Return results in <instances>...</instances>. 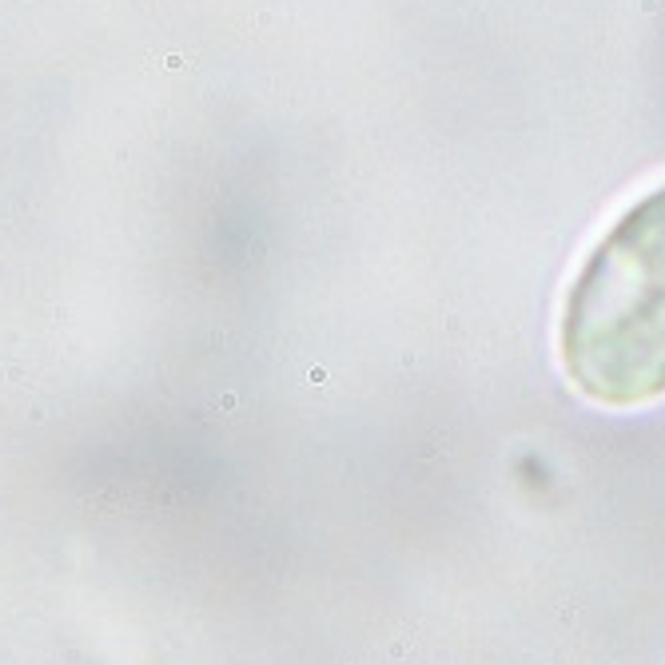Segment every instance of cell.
Returning a JSON list of instances; mask_svg holds the SVG:
<instances>
[{
	"mask_svg": "<svg viewBox=\"0 0 665 665\" xmlns=\"http://www.w3.org/2000/svg\"><path fill=\"white\" fill-rule=\"evenodd\" d=\"M562 367L594 402L665 394V183L594 243L562 307Z\"/></svg>",
	"mask_w": 665,
	"mask_h": 665,
	"instance_id": "6da1fadb",
	"label": "cell"
}]
</instances>
